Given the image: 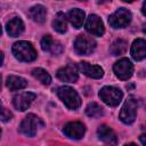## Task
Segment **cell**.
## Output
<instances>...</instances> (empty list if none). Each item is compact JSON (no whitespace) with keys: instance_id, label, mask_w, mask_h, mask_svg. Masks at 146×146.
Listing matches in <instances>:
<instances>
[{"instance_id":"30bf717a","label":"cell","mask_w":146,"mask_h":146,"mask_svg":"<svg viewBox=\"0 0 146 146\" xmlns=\"http://www.w3.org/2000/svg\"><path fill=\"white\" fill-rule=\"evenodd\" d=\"M84 131H86L84 125L81 122H78V121L68 122L64 127V129H63L64 135L67 136L68 138H72V139H80V138H82L83 135H84Z\"/></svg>"},{"instance_id":"5bb4252c","label":"cell","mask_w":146,"mask_h":146,"mask_svg":"<svg viewBox=\"0 0 146 146\" xmlns=\"http://www.w3.org/2000/svg\"><path fill=\"white\" fill-rule=\"evenodd\" d=\"M41 48L44 51H49L52 55H58L62 52L63 47L59 42L55 41L50 35H44L41 40Z\"/></svg>"},{"instance_id":"603a6c76","label":"cell","mask_w":146,"mask_h":146,"mask_svg":"<svg viewBox=\"0 0 146 146\" xmlns=\"http://www.w3.org/2000/svg\"><path fill=\"white\" fill-rule=\"evenodd\" d=\"M32 75L38 80V81H40L42 84H49L50 82H51V78H50V75L44 71V70H42V68H34L33 71H32Z\"/></svg>"},{"instance_id":"f1b7e54d","label":"cell","mask_w":146,"mask_h":146,"mask_svg":"<svg viewBox=\"0 0 146 146\" xmlns=\"http://www.w3.org/2000/svg\"><path fill=\"white\" fill-rule=\"evenodd\" d=\"M141 129H143V131H144V133H146V124H144Z\"/></svg>"},{"instance_id":"ac0fdd59","label":"cell","mask_w":146,"mask_h":146,"mask_svg":"<svg viewBox=\"0 0 146 146\" xmlns=\"http://www.w3.org/2000/svg\"><path fill=\"white\" fill-rule=\"evenodd\" d=\"M67 19L70 21V23L75 29H80L82 26V24H83V21H84V13L81 9L74 8V9H72V10L68 11Z\"/></svg>"},{"instance_id":"8fae6325","label":"cell","mask_w":146,"mask_h":146,"mask_svg":"<svg viewBox=\"0 0 146 146\" xmlns=\"http://www.w3.org/2000/svg\"><path fill=\"white\" fill-rule=\"evenodd\" d=\"M86 30L96 36H102L104 34V24L97 15H90L86 22Z\"/></svg>"},{"instance_id":"f546056e","label":"cell","mask_w":146,"mask_h":146,"mask_svg":"<svg viewBox=\"0 0 146 146\" xmlns=\"http://www.w3.org/2000/svg\"><path fill=\"white\" fill-rule=\"evenodd\" d=\"M143 31H144V33H146V24H144V26H143Z\"/></svg>"},{"instance_id":"52a82bcc","label":"cell","mask_w":146,"mask_h":146,"mask_svg":"<svg viewBox=\"0 0 146 146\" xmlns=\"http://www.w3.org/2000/svg\"><path fill=\"white\" fill-rule=\"evenodd\" d=\"M131 21V13L125 8L117 9L114 14H112L108 18V23L114 29L125 27Z\"/></svg>"},{"instance_id":"ffe728a7","label":"cell","mask_w":146,"mask_h":146,"mask_svg":"<svg viewBox=\"0 0 146 146\" xmlns=\"http://www.w3.org/2000/svg\"><path fill=\"white\" fill-rule=\"evenodd\" d=\"M29 15H30V17H31L34 22H36V23H43V22L46 21L47 10H46V8H44L43 6H41V5H35V6H33V7L30 9Z\"/></svg>"},{"instance_id":"83f0119b","label":"cell","mask_w":146,"mask_h":146,"mask_svg":"<svg viewBox=\"0 0 146 146\" xmlns=\"http://www.w3.org/2000/svg\"><path fill=\"white\" fill-rule=\"evenodd\" d=\"M99 3H105V2H108V1H111V0H97Z\"/></svg>"},{"instance_id":"2e32d148","label":"cell","mask_w":146,"mask_h":146,"mask_svg":"<svg viewBox=\"0 0 146 146\" xmlns=\"http://www.w3.org/2000/svg\"><path fill=\"white\" fill-rule=\"evenodd\" d=\"M131 56L135 60H141L146 57V41L144 39H137L131 46Z\"/></svg>"},{"instance_id":"3957f363","label":"cell","mask_w":146,"mask_h":146,"mask_svg":"<svg viewBox=\"0 0 146 146\" xmlns=\"http://www.w3.org/2000/svg\"><path fill=\"white\" fill-rule=\"evenodd\" d=\"M43 127V122L34 114H27L19 124V132L27 137H33L38 129Z\"/></svg>"},{"instance_id":"9c48e42d","label":"cell","mask_w":146,"mask_h":146,"mask_svg":"<svg viewBox=\"0 0 146 146\" xmlns=\"http://www.w3.org/2000/svg\"><path fill=\"white\" fill-rule=\"evenodd\" d=\"M35 97H36V95L33 94V92H29V91L19 92V94L14 96L13 104H14L16 110L23 112V111H25V110H27L30 107V105L35 99Z\"/></svg>"},{"instance_id":"d4e9b609","label":"cell","mask_w":146,"mask_h":146,"mask_svg":"<svg viewBox=\"0 0 146 146\" xmlns=\"http://www.w3.org/2000/svg\"><path fill=\"white\" fill-rule=\"evenodd\" d=\"M11 116L13 115L9 111H7L5 107H1V120H2V122H7L8 120L11 119Z\"/></svg>"},{"instance_id":"e0dca14e","label":"cell","mask_w":146,"mask_h":146,"mask_svg":"<svg viewBox=\"0 0 146 146\" xmlns=\"http://www.w3.org/2000/svg\"><path fill=\"white\" fill-rule=\"evenodd\" d=\"M24 30V24L21 18L14 17L6 25V31L10 36H18Z\"/></svg>"},{"instance_id":"8992f818","label":"cell","mask_w":146,"mask_h":146,"mask_svg":"<svg viewBox=\"0 0 146 146\" xmlns=\"http://www.w3.org/2000/svg\"><path fill=\"white\" fill-rule=\"evenodd\" d=\"M96 48V42L91 36L80 34L74 42V49L79 55H89Z\"/></svg>"},{"instance_id":"cb8c5ba5","label":"cell","mask_w":146,"mask_h":146,"mask_svg":"<svg viewBox=\"0 0 146 146\" xmlns=\"http://www.w3.org/2000/svg\"><path fill=\"white\" fill-rule=\"evenodd\" d=\"M86 114L90 117H99L103 115V108L97 103H90L86 108Z\"/></svg>"},{"instance_id":"5b68a950","label":"cell","mask_w":146,"mask_h":146,"mask_svg":"<svg viewBox=\"0 0 146 146\" xmlns=\"http://www.w3.org/2000/svg\"><path fill=\"white\" fill-rule=\"evenodd\" d=\"M137 107H138V103L133 97H129L124 105L122 106V110L120 112V120L125 123V124H130L135 121L136 115H137Z\"/></svg>"},{"instance_id":"1f68e13d","label":"cell","mask_w":146,"mask_h":146,"mask_svg":"<svg viewBox=\"0 0 146 146\" xmlns=\"http://www.w3.org/2000/svg\"><path fill=\"white\" fill-rule=\"evenodd\" d=\"M79 1H84V0H79Z\"/></svg>"},{"instance_id":"4316f807","label":"cell","mask_w":146,"mask_h":146,"mask_svg":"<svg viewBox=\"0 0 146 146\" xmlns=\"http://www.w3.org/2000/svg\"><path fill=\"white\" fill-rule=\"evenodd\" d=\"M141 13H143V15H144V16H146V0H145V1H144V3H143Z\"/></svg>"},{"instance_id":"44dd1931","label":"cell","mask_w":146,"mask_h":146,"mask_svg":"<svg viewBox=\"0 0 146 146\" xmlns=\"http://www.w3.org/2000/svg\"><path fill=\"white\" fill-rule=\"evenodd\" d=\"M52 27L54 30H56L58 33H64L67 30V24H66V18L65 15L63 13H57V15L55 16L54 21H52Z\"/></svg>"},{"instance_id":"ba28073f","label":"cell","mask_w":146,"mask_h":146,"mask_svg":"<svg viewBox=\"0 0 146 146\" xmlns=\"http://www.w3.org/2000/svg\"><path fill=\"white\" fill-rule=\"evenodd\" d=\"M113 70H114V73L116 74V76L121 80H128L129 78H131V75L133 73V66L128 58H122V59L117 60L114 64Z\"/></svg>"},{"instance_id":"277c9868","label":"cell","mask_w":146,"mask_h":146,"mask_svg":"<svg viewBox=\"0 0 146 146\" xmlns=\"http://www.w3.org/2000/svg\"><path fill=\"white\" fill-rule=\"evenodd\" d=\"M99 97L105 104H107L108 106L114 107V106L119 105V103L121 102V99L123 97V94L119 88L106 86V87L100 89Z\"/></svg>"},{"instance_id":"7c38bea8","label":"cell","mask_w":146,"mask_h":146,"mask_svg":"<svg viewBox=\"0 0 146 146\" xmlns=\"http://www.w3.org/2000/svg\"><path fill=\"white\" fill-rule=\"evenodd\" d=\"M78 68L83 73L86 74L87 76L89 78H92V79H100L103 75H104V71L100 66L98 65H91L87 62H81L78 64Z\"/></svg>"},{"instance_id":"d6986e66","label":"cell","mask_w":146,"mask_h":146,"mask_svg":"<svg viewBox=\"0 0 146 146\" xmlns=\"http://www.w3.org/2000/svg\"><path fill=\"white\" fill-rule=\"evenodd\" d=\"M6 86L8 87L9 90L15 91V90H19L23 89L27 86V82L25 79L21 78V76H16V75H9L6 80Z\"/></svg>"},{"instance_id":"9a60e30c","label":"cell","mask_w":146,"mask_h":146,"mask_svg":"<svg viewBox=\"0 0 146 146\" xmlns=\"http://www.w3.org/2000/svg\"><path fill=\"white\" fill-rule=\"evenodd\" d=\"M97 133H98V137L100 140H103L104 143L106 144H111V145H115L117 143V139H116V135L115 132L108 127V125H100L97 130Z\"/></svg>"},{"instance_id":"6da1fadb","label":"cell","mask_w":146,"mask_h":146,"mask_svg":"<svg viewBox=\"0 0 146 146\" xmlns=\"http://www.w3.org/2000/svg\"><path fill=\"white\" fill-rule=\"evenodd\" d=\"M13 54L22 62H32L36 58V51L31 42L18 41L13 46Z\"/></svg>"},{"instance_id":"4dcf8cb0","label":"cell","mask_w":146,"mask_h":146,"mask_svg":"<svg viewBox=\"0 0 146 146\" xmlns=\"http://www.w3.org/2000/svg\"><path fill=\"white\" fill-rule=\"evenodd\" d=\"M123 1H125V2H132V1H135V0H123Z\"/></svg>"},{"instance_id":"7a4b0ae2","label":"cell","mask_w":146,"mask_h":146,"mask_svg":"<svg viewBox=\"0 0 146 146\" xmlns=\"http://www.w3.org/2000/svg\"><path fill=\"white\" fill-rule=\"evenodd\" d=\"M57 95L63 100V103L66 105V107H68L70 110H76L81 105L80 96L71 87H67V86L59 87L57 89Z\"/></svg>"},{"instance_id":"4fadbf2b","label":"cell","mask_w":146,"mask_h":146,"mask_svg":"<svg viewBox=\"0 0 146 146\" xmlns=\"http://www.w3.org/2000/svg\"><path fill=\"white\" fill-rule=\"evenodd\" d=\"M57 78L64 82H75L78 80V71L76 66L67 65L57 71Z\"/></svg>"},{"instance_id":"484cf974","label":"cell","mask_w":146,"mask_h":146,"mask_svg":"<svg viewBox=\"0 0 146 146\" xmlns=\"http://www.w3.org/2000/svg\"><path fill=\"white\" fill-rule=\"evenodd\" d=\"M139 139H140V143H141L143 145H146V133H143V135L139 137Z\"/></svg>"},{"instance_id":"7402d4cb","label":"cell","mask_w":146,"mask_h":146,"mask_svg":"<svg viewBox=\"0 0 146 146\" xmlns=\"http://www.w3.org/2000/svg\"><path fill=\"white\" fill-rule=\"evenodd\" d=\"M128 48V42L125 40H122V39H117L115 40L111 47H110V51L113 56H119V55H122L125 52Z\"/></svg>"}]
</instances>
